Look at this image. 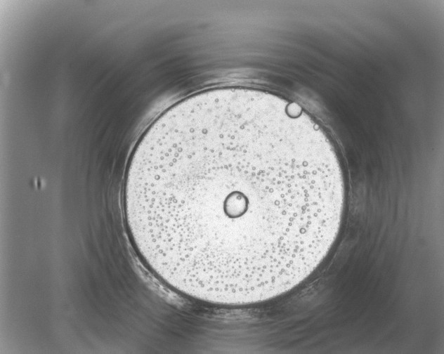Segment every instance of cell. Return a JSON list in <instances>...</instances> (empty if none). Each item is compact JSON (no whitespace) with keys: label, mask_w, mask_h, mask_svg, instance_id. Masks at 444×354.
<instances>
[{"label":"cell","mask_w":444,"mask_h":354,"mask_svg":"<svg viewBox=\"0 0 444 354\" xmlns=\"http://www.w3.org/2000/svg\"><path fill=\"white\" fill-rule=\"evenodd\" d=\"M339 160L298 105L247 88L211 89L174 105L129 163L124 209L132 242L169 286L242 306L292 289L339 231Z\"/></svg>","instance_id":"1"}]
</instances>
